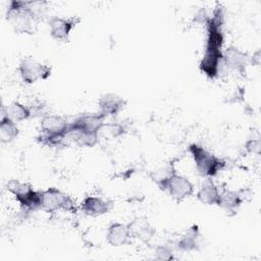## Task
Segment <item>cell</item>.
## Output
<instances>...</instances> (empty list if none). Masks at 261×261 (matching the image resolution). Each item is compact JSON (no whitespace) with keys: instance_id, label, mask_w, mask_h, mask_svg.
Listing matches in <instances>:
<instances>
[{"instance_id":"13","label":"cell","mask_w":261,"mask_h":261,"mask_svg":"<svg viewBox=\"0 0 261 261\" xmlns=\"http://www.w3.org/2000/svg\"><path fill=\"white\" fill-rule=\"evenodd\" d=\"M125 100L114 93H107L100 97L98 101L99 112L105 117L117 115L125 106Z\"/></svg>"},{"instance_id":"24","label":"cell","mask_w":261,"mask_h":261,"mask_svg":"<svg viewBox=\"0 0 261 261\" xmlns=\"http://www.w3.org/2000/svg\"><path fill=\"white\" fill-rule=\"evenodd\" d=\"M260 147H261V144L259 139H252L248 141L246 144V149L248 150V152L254 153V154H259Z\"/></svg>"},{"instance_id":"8","label":"cell","mask_w":261,"mask_h":261,"mask_svg":"<svg viewBox=\"0 0 261 261\" xmlns=\"http://www.w3.org/2000/svg\"><path fill=\"white\" fill-rule=\"evenodd\" d=\"M18 71L25 84H34L39 80H47L51 74V67L28 56L21 59Z\"/></svg>"},{"instance_id":"15","label":"cell","mask_w":261,"mask_h":261,"mask_svg":"<svg viewBox=\"0 0 261 261\" xmlns=\"http://www.w3.org/2000/svg\"><path fill=\"white\" fill-rule=\"evenodd\" d=\"M106 241L112 247H120L129 244L132 237L127 224L120 222L111 223L106 231Z\"/></svg>"},{"instance_id":"11","label":"cell","mask_w":261,"mask_h":261,"mask_svg":"<svg viewBox=\"0 0 261 261\" xmlns=\"http://www.w3.org/2000/svg\"><path fill=\"white\" fill-rule=\"evenodd\" d=\"M112 203L102 197L87 196L81 203L82 211L91 217H98L110 211Z\"/></svg>"},{"instance_id":"9","label":"cell","mask_w":261,"mask_h":261,"mask_svg":"<svg viewBox=\"0 0 261 261\" xmlns=\"http://www.w3.org/2000/svg\"><path fill=\"white\" fill-rule=\"evenodd\" d=\"M80 22V18L73 17H61L54 16L49 20L50 35L57 41L65 42L68 40L71 31Z\"/></svg>"},{"instance_id":"5","label":"cell","mask_w":261,"mask_h":261,"mask_svg":"<svg viewBox=\"0 0 261 261\" xmlns=\"http://www.w3.org/2000/svg\"><path fill=\"white\" fill-rule=\"evenodd\" d=\"M6 189L13 195L23 212H34L41 209L42 191L35 190L32 185L18 179H10Z\"/></svg>"},{"instance_id":"20","label":"cell","mask_w":261,"mask_h":261,"mask_svg":"<svg viewBox=\"0 0 261 261\" xmlns=\"http://www.w3.org/2000/svg\"><path fill=\"white\" fill-rule=\"evenodd\" d=\"M0 120V141L1 143H10L18 136L19 129L17 122L8 117L4 112H2Z\"/></svg>"},{"instance_id":"12","label":"cell","mask_w":261,"mask_h":261,"mask_svg":"<svg viewBox=\"0 0 261 261\" xmlns=\"http://www.w3.org/2000/svg\"><path fill=\"white\" fill-rule=\"evenodd\" d=\"M222 56L226 68L236 70L240 73L246 72V67L249 63V56L247 53L237 47H229L223 51Z\"/></svg>"},{"instance_id":"4","label":"cell","mask_w":261,"mask_h":261,"mask_svg":"<svg viewBox=\"0 0 261 261\" xmlns=\"http://www.w3.org/2000/svg\"><path fill=\"white\" fill-rule=\"evenodd\" d=\"M189 152L194 160L197 172L205 178H212L225 167L224 160L217 157L199 144H191L189 146Z\"/></svg>"},{"instance_id":"19","label":"cell","mask_w":261,"mask_h":261,"mask_svg":"<svg viewBox=\"0 0 261 261\" xmlns=\"http://www.w3.org/2000/svg\"><path fill=\"white\" fill-rule=\"evenodd\" d=\"M2 112H4L8 117H10L15 122L27 120L33 116L30 106L24 105L18 101H13L6 107L3 106Z\"/></svg>"},{"instance_id":"6","label":"cell","mask_w":261,"mask_h":261,"mask_svg":"<svg viewBox=\"0 0 261 261\" xmlns=\"http://www.w3.org/2000/svg\"><path fill=\"white\" fill-rule=\"evenodd\" d=\"M155 181L161 191L167 192L176 202L184 201L194 193V185L192 181L188 177L178 174L173 169Z\"/></svg>"},{"instance_id":"1","label":"cell","mask_w":261,"mask_h":261,"mask_svg":"<svg viewBox=\"0 0 261 261\" xmlns=\"http://www.w3.org/2000/svg\"><path fill=\"white\" fill-rule=\"evenodd\" d=\"M223 23V8L218 4L213 10L212 16H209L205 24L207 32L205 50L199 65L200 70L211 80L218 77L225 68L222 58V46L224 43Z\"/></svg>"},{"instance_id":"16","label":"cell","mask_w":261,"mask_h":261,"mask_svg":"<svg viewBox=\"0 0 261 261\" xmlns=\"http://www.w3.org/2000/svg\"><path fill=\"white\" fill-rule=\"evenodd\" d=\"M201 233L198 225H192L189 227L176 242L177 250L181 252H192L196 251L200 247Z\"/></svg>"},{"instance_id":"3","label":"cell","mask_w":261,"mask_h":261,"mask_svg":"<svg viewBox=\"0 0 261 261\" xmlns=\"http://www.w3.org/2000/svg\"><path fill=\"white\" fill-rule=\"evenodd\" d=\"M70 122L61 115L46 114L40 123V134L37 140L40 144L57 148L65 144L69 133Z\"/></svg>"},{"instance_id":"22","label":"cell","mask_w":261,"mask_h":261,"mask_svg":"<svg viewBox=\"0 0 261 261\" xmlns=\"http://www.w3.org/2000/svg\"><path fill=\"white\" fill-rule=\"evenodd\" d=\"M155 258L157 260H171L174 257L171 248L166 245H161L155 249Z\"/></svg>"},{"instance_id":"23","label":"cell","mask_w":261,"mask_h":261,"mask_svg":"<svg viewBox=\"0 0 261 261\" xmlns=\"http://www.w3.org/2000/svg\"><path fill=\"white\" fill-rule=\"evenodd\" d=\"M107 129L113 138H117L126 132V127L121 121H111L107 124Z\"/></svg>"},{"instance_id":"17","label":"cell","mask_w":261,"mask_h":261,"mask_svg":"<svg viewBox=\"0 0 261 261\" xmlns=\"http://www.w3.org/2000/svg\"><path fill=\"white\" fill-rule=\"evenodd\" d=\"M220 192L211 177L205 178L197 193L198 200L205 205H218Z\"/></svg>"},{"instance_id":"14","label":"cell","mask_w":261,"mask_h":261,"mask_svg":"<svg viewBox=\"0 0 261 261\" xmlns=\"http://www.w3.org/2000/svg\"><path fill=\"white\" fill-rule=\"evenodd\" d=\"M132 239L148 243L155 234V228L145 217H137L127 224Z\"/></svg>"},{"instance_id":"10","label":"cell","mask_w":261,"mask_h":261,"mask_svg":"<svg viewBox=\"0 0 261 261\" xmlns=\"http://www.w3.org/2000/svg\"><path fill=\"white\" fill-rule=\"evenodd\" d=\"M106 117L100 113H84L79 115L70 122L69 128L75 130H84L99 134L100 129L104 126V119Z\"/></svg>"},{"instance_id":"7","label":"cell","mask_w":261,"mask_h":261,"mask_svg":"<svg viewBox=\"0 0 261 261\" xmlns=\"http://www.w3.org/2000/svg\"><path fill=\"white\" fill-rule=\"evenodd\" d=\"M41 209L48 213L55 212L57 210H64L71 213L76 211L74 201L70 196L54 187L42 191Z\"/></svg>"},{"instance_id":"2","label":"cell","mask_w":261,"mask_h":261,"mask_svg":"<svg viewBox=\"0 0 261 261\" xmlns=\"http://www.w3.org/2000/svg\"><path fill=\"white\" fill-rule=\"evenodd\" d=\"M40 2L12 0L6 9V19L11 23L15 32L33 34L39 17Z\"/></svg>"},{"instance_id":"18","label":"cell","mask_w":261,"mask_h":261,"mask_svg":"<svg viewBox=\"0 0 261 261\" xmlns=\"http://www.w3.org/2000/svg\"><path fill=\"white\" fill-rule=\"evenodd\" d=\"M243 203V197L240 192L233 190H223L220 193L218 205L222 209H224L227 213H236Z\"/></svg>"},{"instance_id":"21","label":"cell","mask_w":261,"mask_h":261,"mask_svg":"<svg viewBox=\"0 0 261 261\" xmlns=\"http://www.w3.org/2000/svg\"><path fill=\"white\" fill-rule=\"evenodd\" d=\"M67 139H70L75 145L84 148H92L98 143L99 136L97 133L70 129Z\"/></svg>"}]
</instances>
